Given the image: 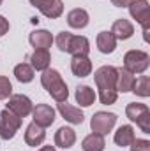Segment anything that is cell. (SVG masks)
I'll use <instances>...</instances> for the list:
<instances>
[{"instance_id":"27","label":"cell","mask_w":150,"mask_h":151,"mask_svg":"<svg viewBox=\"0 0 150 151\" xmlns=\"http://www.w3.org/2000/svg\"><path fill=\"white\" fill-rule=\"evenodd\" d=\"M12 95V84L9 81V77L0 76V100H5Z\"/></svg>"},{"instance_id":"23","label":"cell","mask_w":150,"mask_h":151,"mask_svg":"<svg viewBox=\"0 0 150 151\" xmlns=\"http://www.w3.org/2000/svg\"><path fill=\"white\" fill-rule=\"evenodd\" d=\"M106 148V141L103 135L99 134H88L83 141H81V150L83 151H104Z\"/></svg>"},{"instance_id":"6","label":"cell","mask_w":150,"mask_h":151,"mask_svg":"<svg viewBox=\"0 0 150 151\" xmlns=\"http://www.w3.org/2000/svg\"><path fill=\"white\" fill-rule=\"evenodd\" d=\"M5 109L11 111L12 114H16V116H20V118L23 119V118H27L28 114H32L34 104H32V100H30L27 95L16 93V95H11V97H9Z\"/></svg>"},{"instance_id":"8","label":"cell","mask_w":150,"mask_h":151,"mask_svg":"<svg viewBox=\"0 0 150 151\" xmlns=\"http://www.w3.org/2000/svg\"><path fill=\"white\" fill-rule=\"evenodd\" d=\"M30 5L39 9L50 19H57L64 14V2L62 0H30Z\"/></svg>"},{"instance_id":"21","label":"cell","mask_w":150,"mask_h":151,"mask_svg":"<svg viewBox=\"0 0 150 151\" xmlns=\"http://www.w3.org/2000/svg\"><path fill=\"white\" fill-rule=\"evenodd\" d=\"M74 97H76V102H78L81 107H90V106L95 102L97 93L94 91V88H90V86H87V84H81V86L76 88Z\"/></svg>"},{"instance_id":"28","label":"cell","mask_w":150,"mask_h":151,"mask_svg":"<svg viewBox=\"0 0 150 151\" xmlns=\"http://www.w3.org/2000/svg\"><path fill=\"white\" fill-rule=\"evenodd\" d=\"M73 37V34H69V32H60L57 39H53L55 42H57V46H58V49L60 51H64V53H67V47H69V40Z\"/></svg>"},{"instance_id":"20","label":"cell","mask_w":150,"mask_h":151,"mask_svg":"<svg viewBox=\"0 0 150 151\" xmlns=\"http://www.w3.org/2000/svg\"><path fill=\"white\" fill-rule=\"evenodd\" d=\"M134 139H136V135H134V128H133L131 125H122V127L115 132V135H113L115 144L120 146V148L131 146V142H133Z\"/></svg>"},{"instance_id":"19","label":"cell","mask_w":150,"mask_h":151,"mask_svg":"<svg viewBox=\"0 0 150 151\" xmlns=\"http://www.w3.org/2000/svg\"><path fill=\"white\" fill-rule=\"evenodd\" d=\"M117 39L111 32H99L97 34V39H95V44H97V49L104 55H111L113 51L117 49Z\"/></svg>"},{"instance_id":"13","label":"cell","mask_w":150,"mask_h":151,"mask_svg":"<svg viewBox=\"0 0 150 151\" xmlns=\"http://www.w3.org/2000/svg\"><path fill=\"white\" fill-rule=\"evenodd\" d=\"M76 142V132L71 127H60L55 134V146L62 148V150H69L73 148Z\"/></svg>"},{"instance_id":"3","label":"cell","mask_w":150,"mask_h":151,"mask_svg":"<svg viewBox=\"0 0 150 151\" xmlns=\"http://www.w3.org/2000/svg\"><path fill=\"white\" fill-rule=\"evenodd\" d=\"M150 65V56L147 51L131 49L124 55V69L131 74H143Z\"/></svg>"},{"instance_id":"5","label":"cell","mask_w":150,"mask_h":151,"mask_svg":"<svg viewBox=\"0 0 150 151\" xmlns=\"http://www.w3.org/2000/svg\"><path fill=\"white\" fill-rule=\"evenodd\" d=\"M21 127V118L12 114L11 111L4 109L0 113V137L4 141H9L16 135V132Z\"/></svg>"},{"instance_id":"14","label":"cell","mask_w":150,"mask_h":151,"mask_svg":"<svg viewBox=\"0 0 150 151\" xmlns=\"http://www.w3.org/2000/svg\"><path fill=\"white\" fill-rule=\"evenodd\" d=\"M44 139H46L44 128L39 127V125H36V123L32 121V123L27 127V130H25V142H27V146L37 148V146H41V144L44 142Z\"/></svg>"},{"instance_id":"34","label":"cell","mask_w":150,"mask_h":151,"mask_svg":"<svg viewBox=\"0 0 150 151\" xmlns=\"http://www.w3.org/2000/svg\"><path fill=\"white\" fill-rule=\"evenodd\" d=\"M0 5H2V0H0Z\"/></svg>"},{"instance_id":"1","label":"cell","mask_w":150,"mask_h":151,"mask_svg":"<svg viewBox=\"0 0 150 151\" xmlns=\"http://www.w3.org/2000/svg\"><path fill=\"white\" fill-rule=\"evenodd\" d=\"M94 81L99 90V100L104 106H111L117 102L118 91H117V67L113 65H103L94 72Z\"/></svg>"},{"instance_id":"33","label":"cell","mask_w":150,"mask_h":151,"mask_svg":"<svg viewBox=\"0 0 150 151\" xmlns=\"http://www.w3.org/2000/svg\"><path fill=\"white\" fill-rule=\"evenodd\" d=\"M39 151H57V150H55V146H42Z\"/></svg>"},{"instance_id":"30","label":"cell","mask_w":150,"mask_h":151,"mask_svg":"<svg viewBox=\"0 0 150 151\" xmlns=\"http://www.w3.org/2000/svg\"><path fill=\"white\" fill-rule=\"evenodd\" d=\"M136 125L141 128V132H143V134H150V113L143 114V116L136 121Z\"/></svg>"},{"instance_id":"4","label":"cell","mask_w":150,"mask_h":151,"mask_svg":"<svg viewBox=\"0 0 150 151\" xmlns=\"http://www.w3.org/2000/svg\"><path fill=\"white\" fill-rule=\"evenodd\" d=\"M117 123V114L115 113H104V111H99L92 116L90 119V128L94 134H99V135H108L113 130Z\"/></svg>"},{"instance_id":"25","label":"cell","mask_w":150,"mask_h":151,"mask_svg":"<svg viewBox=\"0 0 150 151\" xmlns=\"http://www.w3.org/2000/svg\"><path fill=\"white\" fill-rule=\"evenodd\" d=\"M131 91L136 93L138 97H143V99L150 97V77L149 76H140V77L134 81Z\"/></svg>"},{"instance_id":"9","label":"cell","mask_w":150,"mask_h":151,"mask_svg":"<svg viewBox=\"0 0 150 151\" xmlns=\"http://www.w3.org/2000/svg\"><path fill=\"white\" fill-rule=\"evenodd\" d=\"M55 109L48 104H37L34 106L32 109V118H34V123L42 127V128H48L55 123Z\"/></svg>"},{"instance_id":"31","label":"cell","mask_w":150,"mask_h":151,"mask_svg":"<svg viewBox=\"0 0 150 151\" xmlns=\"http://www.w3.org/2000/svg\"><path fill=\"white\" fill-rule=\"evenodd\" d=\"M7 32H9V21L4 16H0V37H4Z\"/></svg>"},{"instance_id":"16","label":"cell","mask_w":150,"mask_h":151,"mask_svg":"<svg viewBox=\"0 0 150 151\" xmlns=\"http://www.w3.org/2000/svg\"><path fill=\"white\" fill-rule=\"evenodd\" d=\"M30 65L34 70H46L50 69V63H51V55H50V49H36L32 55H30Z\"/></svg>"},{"instance_id":"18","label":"cell","mask_w":150,"mask_h":151,"mask_svg":"<svg viewBox=\"0 0 150 151\" xmlns=\"http://www.w3.org/2000/svg\"><path fill=\"white\" fill-rule=\"evenodd\" d=\"M134 81H136V76L134 74L127 72L124 67L117 69V83H115V86H117V91H118V93H127V91H131Z\"/></svg>"},{"instance_id":"10","label":"cell","mask_w":150,"mask_h":151,"mask_svg":"<svg viewBox=\"0 0 150 151\" xmlns=\"http://www.w3.org/2000/svg\"><path fill=\"white\" fill-rule=\"evenodd\" d=\"M58 113L62 114V118L67 121V123H73V125H81L83 119H85V114L79 107H74L71 104L66 102H58Z\"/></svg>"},{"instance_id":"2","label":"cell","mask_w":150,"mask_h":151,"mask_svg":"<svg viewBox=\"0 0 150 151\" xmlns=\"http://www.w3.org/2000/svg\"><path fill=\"white\" fill-rule=\"evenodd\" d=\"M41 84L51 95V99H55L57 102H66L69 99V88H67L66 81L62 79V76H60L58 70H55V69L42 70Z\"/></svg>"},{"instance_id":"26","label":"cell","mask_w":150,"mask_h":151,"mask_svg":"<svg viewBox=\"0 0 150 151\" xmlns=\"http://www.w3.org/2000/svg\"><path fill=\"white\" fill-rule=\"evenodd\" d=\"M14 76L20 83H30L34 81V69L30 63H18L14 67Z\"/></svg>"},{"instance_id":"17","label":"cell","mask_w":150,"mask_h":151,"mask_svg":"<svg viewBox=\"0 0 150 151\" xmlns=\"http://www.w3.org/2000/svg\"><path fill=\"white\" fill-rule=\"evenodd\" d=\"M28 42L36 49H50L53 44V35L48 30H34L28 35Z\"/></svg>"},{"instance_id":"7","label":"cell","mask_w":150,"mask_h":151,"mask_svg":"<svg viewBox=\"0 0 150 151\" xmlns=\"http://www.w3.org/2000/svg\"><path fill=\"white\" fill-rule=\"evenodd\" d=\"M133 19L141 25V28H150V5L147 0H131L127 5Z\"/></svg>"},{"instance_id":"15","label":"cell","mask_w":150,"mask_h":151,"mask_svg":"<svg viewBox=\"0 0 150 151\" xmlns=\"http://www.w3.org/2000/svg\"><path fill=\"white\" fill-rule=\"evenodd\" d=\"M88 21H90V16H88V12H87L85 9H81V7H76V9H73V11L67 12V25H69L71 28L81 30V28H85V27L88 25Z\"/></svg>"},{"instance_id":"32","label":"cell","mask_w":150,"mask_h":151,"mask_svg":"<svg viewBox=\"0 0 150 151\" xmlns=\"http://www.w3.org/2000/svg\"><path fill=\"white\" fill-rule=\"evenodd\" d=\"M111 4L115 7H127L131 4V0H111Z\"/></svg>"},{"instance_id":"11","label":"cell","mask_w":150,"mask_h":151,"mask_svg":"<svg viewBox=\"0 0 150 151\" xmlns=\"http://www.w3.org/2000/svg\"><path fill=\"white\" fill-rule=\"evenodd\" d=\"M71 70L76 77H87L92 74V62L85 55H76L71 60Z\"/></svg>"},{"instance_id":"24","label":"cell","mask_w":150,"mask_h":151,"mask_svg":"<svg viewBox=\"0 0 150 151\" xmlns=\"http://www.w3.org/2000/svg\"><path fill=\"white\" fill-rule=\"evenodd\" d=\"M147 113H150L149 106H147V104H141V102H131V104H127V107H125V116H127L131 121H134V123Z\"/></svg>"},{"instance_id":"29","label":"cell","mask_w":150,"mask_h":151,"mask_svg":"<svg viewBox=\"0 0 150 151\" xmlns=\"http://www.w3.org/2000/svg\"><path fill=\"white\" fill-rule=\"evenodd\" d=\"M131 151H150V142L147 139H134L131 142Z\"/></svg>"},{"instance_id":"22","label":"cell","mask_w":150,"mask_h":151,"mask_svg":"<svg viewBox=\"0 0 150 151\" xmlns=\"http://www.w3.org/2000/svg\"><path fill=\"white\" fill-rule=\"evenodd\" d=\"M88 51H90V42L88 39L83 37V35H73L71 40H69V47H67V53L69 55H85L88 56Z\"/></svg>"},{"instance_id":"12","label":"cell","mask_w":150,"mask_h":151,"mask_svg":"<svg viewBox=\"0 0 150 151\" xmlns=\"http://www.w3.org/2000/svg\"><path fill=\"white\" fill-rule=\"evenodd\" d=\"M110 32L115 35L117 40H127V39H131L134 35V27H133V23L129 19L120 18V19H117L111 25V30Z\"/></svg>"}]
</instances>
